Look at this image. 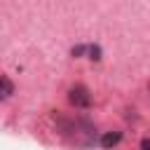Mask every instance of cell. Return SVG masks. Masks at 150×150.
Masks as SVG:
<instances>
[{
    "label": "cell",
    "mask_w": 150,
    "mask_h": 150,
    "mask_svg": "<svg viewBox=\"0 0 150 150\" xmlns=\"http://www.w3.org/2000/svg\"><path fill=\"white\" fill-rule=\"evenodd\" d=\"M68 101H70L75 108H87V105L91 103V94H89V89H87L84 84H75V87H70V91H68Z\"/></svg>",
    "instance_id": "obj_1"
},
{
    "label": "cell",
    "mask_w": 150,
    "mask_h": 150,
    "mask_svg": "<svg viewBox=\"0 0 150 150\" xmlns=\"http://www.w3.org/2000/svg\"><path fill=\"white\" fill-rule=\"evenodd\" d=\"M12 94H14V84H12V80L5 77V75H0V101H7Z\"/></svg>",
    "instance_id": "obj_2"
},
{
    "label": "cell",
    "mask_w": 150,
    "mask_h": 150,
    "mask_svg": "<svg viewBox=\"0 0 150 150\" xmlns=\"http://www.w3.org/2000/svg\"><path fill=\"white\" fill-rule=\"evenodd\" d=\"M120 138H122L120 131H105V134L101 136V145H103V148H112V145L120 143Z\"/></svg>",
    "instance_id": "obj_3"
},
{
    "label": "cell",
    "mask_w": 150,
    "mask_h": 150,
    "mask_svg": "<svg viewBox=\"0 0 150 150\" xmlns=\"http://www.w3.org/2000/svg\"><path fill=\"white\" fill-rule=\"evenodd\" d=\"M141 150H150V138H143L141 141Z\"/></svg>",
    "instance_id": "obj_4"
}]
</instances>
